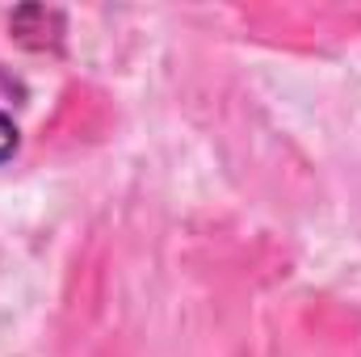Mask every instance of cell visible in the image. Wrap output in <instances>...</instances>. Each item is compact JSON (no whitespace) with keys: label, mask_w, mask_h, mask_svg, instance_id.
Returning <instances> with one entry per match:
<instances>
[{"label":"cell","mask_w":361,"mask_h":357,"mask_svg":"<svg viewBox=\"0 0 361 357\" xmlns=\"http://www.w3.org/2000/svg\"><path fill=\"white\" fill-rule=\"evenodd\" d=\"M13 152H17V126H13V122L0 114V164H4Z\"/></svg>","instance_id":"1"}]
</instances>
